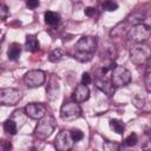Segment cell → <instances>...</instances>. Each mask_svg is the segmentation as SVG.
I'll list each match as a JSON object with an SVG mask.
<instances>
[{"mask_svg": "<svg viewBox=\"0 0 151 151\" xmlns=\"http://www.w3.org/2000/svg\"><path fill=\"white\" fill-rule=\"evenodd\" d=\"M8 15V8L5 5H0V19L4 20Z\"/></svg>", "mask_w": 151, "mask_h": 151, "instance_id": "obj_26", "label": "cell"}, {"mask_svg": "<svg viewBox=\"0 0 151 151\" xmlns=\"http://www.w3.org/2000/svg\"><path fill=\"white\" fill-rule=\"evenodd\" d=\"M138 142V138H137V134L136 133H131L129 137H126L125 139V145L127 146H134Z\"/></svg>", "mask_w": 151, "mask_h": 151, "instance_id": "obj_22", "label": "cell"}, {"mask_svg": "<svg viewBox=\"0 0 151 151\" xmlns=\"http://www.w3.org/2000/svg\"><path fill=\"white\" fill-rule=\"evenodd\" d=\"M111 84L114 87H122L126 86L131 81V73L127 68L120 65H114V67L111 70Z\"/></svg>", "mask_w": 151, "mask_h": 151, "instance_id": "obj_3", "label": "cell"}, {"mask_svg": "<svg viewBox=\"0 0 151 151\" xmlns=\"http://www.w3.org/2000/svg\"><path fill=\"white\" fill-rule=\"evenodd\" d=\"M54 129H55V119L50 114H45L39 119V123L37 124L34 130V134L38 139H46L52 134Z\"/></svg>", "mask_w": 151, "mask_h": 151, "instance_id": "obj_2", "label": "cell"}, {"mask_svg": "<svg viewBox=\"0 0 151 151\" xmlns=\"http://www.w3.org/2000/svg\"><path fill=\"white\" fill-rule=\"evenodd\" d=\"M84 12H85V15H87V17H93L94 13H96V8H93V7H86Z\"/></svg>", "mask_w": 151, "mask_h": 151, "instance_id": "obj_28", "label": "cell"}, {"mask_svg": "<svg viewBox=\"0 0 151 151\" xmlns=\"http://www.w3.org/2000/svg\"><path fill=\"white\" fill-rule=\"evenodd\" d=\"M25 113L32 119H40L46 114V107L42 104L39 103H31L26 105L25 107Z\"/></svg>", "mask_w": 151, "mask_h": 151, "instance_id": "obj_10", "label": "cell"}, {"mask_svg": "<svg viewBox=\"0 0 151 151\" xmlns=\"http://www.w3.org/2000/svg\"><path fill=\"white\" fill-rule=\"evenodd\" d=\"M74 58L80 61H88L92 59L97 48V41L92 37H81L76 44Z\"/></svg>", "mask_w": 151, "mask_h": 151, "instance_id": "obj_1", "label": "cell"}, {"mask_svg": "<svg viewBox=\"0 0 151 151\" xmlns=\"http://www.w3.org/2000/svg\"><path fill=\"white\" fill-rule=\"evenodd\" d=\"M73 139L71 138V134H70V131H66V130H63L60 131L55 139H54V146L60 150V151H67L70 149H72L73 146Z\"/></svg>", "mask_w": 151, "mask_h": 151, "instance_id": "obj_9", "label": "cell"}, {"mask_svg": "<svg viewBox=\"0 0 151 151\" xmlns=\"http://www.w3.org/2000/svg\"><path fill=\"white\" fill-rule=\"evenodd\" d=\"M21 99V92L13 87L0 88V105L13 106Z\"/></svg>", "mask_w": 151, "mask_h": 151, "instance_id": "obj_6", "label": "cell"}, {"mask_svg": "<svg viewBox=\"0 0 151 151\" xmlns=\"http://www.w3.org/2000/svg\"><path fill=\"white\" fill-rule=\"evenodd\" d=\"M145 83H146V90L150 91V68H149V65H147L146 73H145Z\"/></svg>", "mask_w": 151, "mask_h": 151, "instance_id": "obj_27", "label": "cell"}, {"mask_svg": "<svg viewBox=\"0 0 151 151\" xmlns=\"http://www.w3.org/2000/svg\"><path fill=\"white\" fill-rule=\"evenodd\" d=\"M130 55H131V60H132L133 64L143 65L150 59L151 51H150V47L146 44L137 42L131 47Z\"/></svg>", "mask_w": 151, "mask_h": 151, "instance_id": "obj_4", "label": "cell"}, {"mask_svg": "<svg viewBox=\"0 0 151 151\" xmlns=\"http://www.w3.org/2000/svg\"><path fill=\"white\" fill-rule=\"evenodd\" d=\"M97 86H98V88H100L103 92H105L107 96H112L113 92H114V86L111 84L110 80H106L105 78H104V79H98V80H97Z\"/></svg>", "mask_w": 151, "mask_h": 151, "instance_id": "obj_12", "label": "cell"}, {"mask_svg": "<svg viewBox=\"0 0 151 151\" xmlns=\"http://www.w3.org/2000/svg\"><path fill=\"white\" fill-rule=\"evenodd\" d=\"M61 58H63V52H61V50H59V48L53 50V51L50 53V55H48V59H50V61H52V63H57V61H59Z\"/></svg>", "mask_w": 151, "mask_h": 151, "instance_id": "obj_19", "label": "cell"}, {"mask_svg": "<svg viewBox=\"0 0 151 151\" xmlns=\"http://www.w3.org/2000/svg\"><path fill=\"white\" fill-rule=\"evenodd\" d=\"M81 114V109L77 101H67L60 109V117L63 120L72 122L79 118Z\"/></svg>", "mask_w": 151, "mask_h": 151, "instance_id": "obj_5", "label": "cell"}, {"mask_svg": "<svg viewBox=\"0 0 151 151\" xmlns=\"http://www.w3.org/2000/svg\"><path fill=\"white\" fill-rule=\"evenodd\" d=\"M45 80H46V74L41 70H31L24 77L25 84L31 88L41 86L45 83Z\"/></svg>", "mask_w": 151, "mask_h": 151, "instance_id": "obj_7", "label": "cell"}, {"mask_svg": "<svg viewBox=\"0 0 151 151\" xmlns=\"http://www.w3.org/2000/svg\"><path fill=\"white\" fill-rule=\"evenodd\" d=\"M1 146H2L4 150H9V149H12V144H11V142H8V140H4V142L1 143Z\"/></svg>", "mask_w": 151, "mask_h": 151, "instance_id": "obj_29", "label": "cell"}, {"mask_svg": "<svg viewBox=\"0 0 151 151\" xmlns=\"http://www.w3.org/2000/svg\"><path fill=\"white\" fill-rule=\"evenodd\" d=\"M25 46L27 48V51L29 52H37L40 48L39 41L34 35H27L26 37V41H25Z\"/></svg>", "mask_w": 151, "mask_h": 151, "instance_id": "obj_14", "label": "cell"}, {"mask_svg": "<svg viewBox=\"0 0 151 151\" xmlns=\"http://www.w3.org/2000/svg\"><path fill=\"white\" fill-rule=\"evenodd\" d=\"M58 91H59V85H58L57 80H55V83L53 84V77H52V78H51V85H48L46 92H47V94L50 96V98L53 99V98H55V97L58 96V94H57Z\"/></svg>", "mask_w": 151, "mask_h": 151, "instance_id": "obj_18", "label": "cell"}, {"mask_svg": "<svg viewBox=\"0 0 151 151\" xmlns=\"http://www.w3.org/2000/svg\"><path fill=\"white\" fill-rule=\"evenodd\" d=\"M44 18H45V22L50 26H54V25L59 24V21H60V15L55 12H52V11L45 12Z\"/></svg>", "mask_w": 151, "mask_h": 151, "instance_id": "obj_15", "label": "cell"}, {"mask_svg": "<svg viewBox=\"0 0 151 151\" xmlns=\"http://www.w3.org/2000/svg\"><path fill=\"white\" fill-rule=\"evenodd\" d=\"M150 33H151L150 27L140 22L132 27L130 32V38L136 42H144L150 38Z\"/></svg>", "mask_w": 151, "mask_h": 151, "instance_id": "obj_8", "label": "cell"}, {"mask_svg": "<svg viewBox=\"0 0 151 151\" xmlns=\"http://www.w3.org/2000/svg\"><path fill=\"white\" fill-rule=\"evenodd\" d=\"M20 53H21V46L18 42H13L9 45L7 51V57L9 60H17L20 57Z\"/></svg>", "mask_w": 151, "mask_h": 151, "instance_id": "obj_13", "label": "cell"}, {"mask_svg": "<svg viewBox=\"0 0 151 151\" xmlns=\"http://www.w3.org/2000/svg\"><path fill=\"white\" fill-rule=\"evenodd\" d=\"M88 97H90V90H88L87 85H84V84H79L72 94L73 100L77 103H83V101L87 100Z\"/></svg>", "mask_w": 151, "mask_h": 151, "instance_id": "obj_11", "label": "cell"}, {"mask_svg": "<svg viewBox=\"0 0 151 151\" xmlns=\"http://www.w3.org/2000/svg\"><path fill=\"white\" fill-rule=\"evenodd\" d=\"M110 127L118 134H123L124 133V130H125V126H124V123L120 122L119 119H111L110 120Z\"/></svg>", "mask_w": 151, "mask_h": 151, "instance_id": "obj_16", "label": "cell"}, {"mask_svg": "<svg viewBox=\"0 0 151 151\" xmlns=\"http://www.w3.org/2000/svg\"><path fill=\"white\" fill-rule=\"evenodd\" d=\"M4 130L5 132L9 133V134H15L17 133V130H18V125L17 123L11 118V119H7L5 123H4Z\"/></svg>", "mask_w": 151, "mask_h": 151, "instance_id": "obj_17", "label": "cell"}, {"mask_svg": "<svg viewBox=\"0 0 151 151\" xmlns=\"http://www.w3.org/2000/svg\"><path fill=\"white\" fill-rule=\"evenodd\" d=\"M103 8L107 12H113L118 8V4L113 0H106L104 4H103Z\"/></svg>", "mask_w": 151, "mask_h": 151, "instance_id": "obj_20", "label": "cell"}, {"mask_svg": "<svg viewBox=\"0 0 151 151\" xmlns=\"http://www.w3.org/2000/svg\"><path fill=\"white\" fill-rule=\"evenodd\" d=\"M39 0H26V6L29 8V9H34L39 6Z\"/></svg>", "mask_w": 151, "mask_h": 151, "instance_id": "obj_25", "label": "cell"}, {"mask_svg": "<svg viewBox=\"0 0 151 151\" xmlns=\"http://www.w3.org/2000/svg\"><path fill=\"white\" fill-rule=\"evenodd\" d=\"M91 81H92L91 74H90L88 72H84L83 76H81V84H84V85H88Z\"/></svg>", "mask_w": 151, "mask_h": 151, "instance_id": "obj_24", "label": "cell"}, {"mask_svg": "<svg viewBox=\"0 0 151 151\" xmlns=\"http://www.w3.org/2000/svg\"><path fill=\"white\" fill-rule=\"evenodd\" d=\"M132 103L134 104V106L136 107H142L143 105H144V99L140 97V96H134L133 97V99H132Z\"/></svg>", "mask_w": 151, "mask_h": 151, "instance_id": "obj_23", "label": "cell"}, {"mask_svg": "<svg viewBox=\"0 0 151 151\" xmlns=\"http://www.w3.org/2000/svg\"><path fill=\"white\" fill-rule=\"evenodd\" d=\"M70 134H71V138L73 139V142H79L84 138V133L79 129H72L70 131Z\"/></svg>", "mask_w": 151, "mask_h": 151, "instance_id": "obj_21", "label": "cell"}]
</instances>
